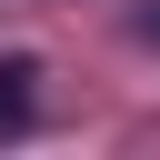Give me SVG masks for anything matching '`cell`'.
<instances>
[{
    "mask_svg": "<svg viewBox=\"0 0 160 160\" xmlns=\"http://www.w3.org/2000/svg\"><path fill=\"white\" fill-rule=\"evenodd\" d=\"M30 80H40V60H0V130L30 120Z\"/></svg>",
    "mask_w": 160,
    "mask_h": 160,
    "instance_id": "1",
    "label": "cell"
}]
</instances>
